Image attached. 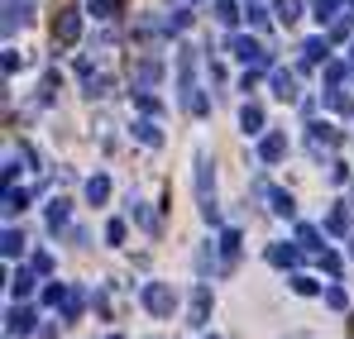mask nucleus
<instances>
[{"mask_svg":"<svg viewBox=\"0 0 354 339\" xmlns=\"http://www.w3.org/2000/svg\"><path fill=\"white\" fill-rule=\"evenodd\" d=\"M144 306H149L153 316H173V306H177L173 287H168V282H149V287H144Z\"/></svg>","mask_w":354,"mask_h":339,"instance_id":"f257e3e1","label":"nucleus"},{"mask_svg":"<svg viewBox=\"0 0 354 339\" xmlns=\"http://www.w3.org/2000/svg\"><path fill=\"white\" fill-rule=\"evenodd\" d=\"M77 29H82V19H77L72 10H62V19L53 24V39H58V43H77Z\"/></svg>","mask_w":354,"mask_h":339,"instance_id":"f03ea898","label":"nucleus"},{"mask_svg":"<svg viewBox=\"0 0 354 339\" xmlns=\"http://www.w3.org/2000/svg\"><path fill=\"white\" fill-rule=\"evenodd\" d=\"M283 153H288V139H283V134H268V139L259 144V158H263V163H278Z\"/></svg>","mask_w":354,"mask_h":339,"instance_id":"7ed1b4c3","label":"nucleus"},{"mask_svg":"<svg viewBox=\"0 0 354 339\" xmlns=\"http://www.w3.org/2000/svg\"><path fill=\"white\" fill-rule=\"evenodd\" d=\"M273 96H278V101H297V77L292 72H273Z\"/></svg>","mask_w":354,"mask_h":339,"instance_id":"20e7f679","label":"nucleus"},{"mask_svg":"<svg viewBox=\"0 0 354 339\" xmlns=\"http://www.w3.org/2000/svg\"><path fill=\"white\" fill-rule=\"evenodd\" d=\"M206 306H211V287L201 282V287H196V291H192V320H196V325L206 320Z\"/></svg>","mask_w":354,"mask_h":339,"instance_id":"39448f33","label":"nucleus"},{"mask_svg":"<svg viewBox=\"0 0 354 339\" xmlns=\"http://www.w3.org/2000/svg\"><path fill=\"white\" fill-rule=\"evenodd\" d=\"M297 244H301L306 253H316V258L326 253V249H321V234H316V229H311V225H301V229H297Z\"/></svg>","mask_w":354,"mask_h":339,"instance_id":"423d86ee","label":"nucleus"},{"mask_svg":"<svg viewBox=\"0 0 354 339\" xmlns=\"http://www.w3.org/2000/svg\"><path fill=\"white\" fill-rule=\"evenodd\" d=\"M239 124H244V134H259V124H263V110H259V106H244V110H239Z\"/></svg>","mask_w":354,"mask_h":339,"instance_id":"0eeeda50","label":"nucleus"},{"mask_svg":"<svg viewBox=\"0 0 354 339\" xmlns=\"http://www.w3.org/2000/svg\"><path fill=\"white\" fill-rule=\"evenodd\" d=\"M268 263L288 268V263H297V249H283V244H273V249H268Z\"/></svg>","mask_w":354,"mask_h":339,"instance_id":"6e6552de","label":"nucleus"},{"mask_svg":"<svg viewBox=\"0 0 354 339\" xmlns=\"http://www.w3.org/2000/svg\"><path fill=\"white\" fill-rule=\"evenodd\" d=\"M134 129H139V139H144V144H163V134H158V124H153V119H139Z\"/></svg>","mask_w":354,"mask_h":339,"instance_id":"1a4fd4ad","label":"nucleus"},{"mask_svg":"<svg viewBox=\"0 0 354 339\" xmlns=\"http://www.w3.org/2000/svg\"><path fill=\"white\" fill-rule=\"evenodd\" d=\"M86 196H91V201H106V196H111V182H106V177H91V182H86Z\"/></svg>","mask_w":354,"mask_h":339,"instance_id":"9d476101","label":"nucleus"},{"mask_svg":"<svg viewBox=\"0 0 354 339\" xmlns=\"http://www.w3.org/2000/svg\"><path fill=\"white\" fill-rule=\"evenodd\" d=\"M10 330L29 335V330H34V311H15V316H10Z\"/></svg>","mask_w":354,"mask_h":339,"instance_id":"9b49d317","label":"nucleus"},{"mask_svg":"<svg viewBox=\"0 0 354 339\" xmlns=\"http://www.w3.org/2000/svg\"><path fill=\"white\" fill-rule=\"evenodd\" d=\"M67 225V201H53L48 206V229H62Z\"/></svg>","mask_w":354,"mask_h":339,"instance_id":"f8f14e48","label":"nucleus"},{"mask_svg":"<svg viewBox=\"0 0 354 339\" xmlns=\"http://www.w3.org/2000/svg\"><path fill=\"white\" fill-rule=\"evenodd\" d=\"M216 19H221V24H235V19H239L235 0H216Z\"/></svg>","mask_w":354,"mask_h":339,"instance_id":"ddd939ff","label":"nucleus"},{"mask_svg":"<svg viewBox=\"0 0 354 339\" xmlns=\"http://www.w3.org/2000/svg\"><path fill=\"white\" fill-rule=\"evenodd\" d=\"M221 253H225V263L239 253V234H235V229H225V234H221Z\"/></svg>","mask_w":354,"mask_h":339,"instance_id":"4468645a","label":"nucleus"},{"mask_svg":"<svg viewBox=\"0 0 354 339\" xmlns=\"http://www.w3.org/2000/svg\"><path fill=\"white\" fill-rule=\"evenodd\" d=\"M301 57H306V62H321V57H326V39H311V43H301Z\"/></svg>","mask_w":354,"mask_h":339,"instance_id":"2eb2a0df","label":"nucleus"},{"mask_svg":"<svg viewBox=\"0 0 354 339\" xmlns=\"http://www.w3.org/2000/svg\"><path fill=\"white\" fill-rule=\"evenodd\" d=\"M268 201H273L278 215H292V196H288V191H268Z\"/></svg>","mask_w":354,"mask_h":339,"instance_id":"dca6fc26","label":"nucleus"},{"mask_svg":"<svg viewBox=\"0 0 354 339\" xmlns=\"http://www.w3.org/2000/svg\"><path fill=\"white\" fill-rule=\"evenodd\" d=\"M297 14H301V5H297V0H278V19H283V24H292Z\"/></svg>","mask_w":354,"mask_h":339,"instance_id":"f3484780","label":"nucleus"},{"mask_svg":"<svg viewBox=\"0 0 354 339\" xmlns=\"http://www.w3.org/2000/svg\"><path fill=\"white\" fill-rule=\"evenodd\" d=\"M24 201H29L24 191H15V186H5V211H24Z\"/></svg>","mask_w":354,"mask_h":339,"instance_id":"a211bd4d","label":"nucleus"},{"mask_svg":"<svg viewBox=\"0 0 354 339\" xmlns=\"http://www.w3.org/2000/svg\"><path fill=\"white\" fill-rule=\"evenodd\" d=\"M91 10H96L101 19H111V14H115V10H120V0H91Z\"/></svg>","mask_w":354,"mask_h":339,"instance_id":"6ab92c4d","label":"nucleus"},{"mask_svg":"<svg viewBox=\"0 0 354 339\" xmlns=\"http://www.w3.org/2000/svg\"><path fill=\"white\" fill-rule=\"evenodd\" d=\"M19 244H24V239H19V234H15V229H5V253H10V258H15V253H19Z\"/></svg>","mask_w":354,"mask_h":339,"instance_id":"aec40b11","label":"nucleus"},{"mask_svg":"<svg viewBox=\"0 0 354 339\" xmlns=\"http://www.w3.org/2000/svg\"><path fill=\"white\" fill-rule=\"evenodd\" d=\"M29 287H34V278H29V273H15V291H19V296H29Z\"/></svg>","mask_w":354,"mask_h":339,"instance_id":"412c9836","label":"nucleus"},{"mask_svg":"<svg viewBox=\"0 0 354 339\" xmlns=\"http://www.w3.org/2000/svg\"><path fill=\"white\" fill-rule=\"evenodd\" d=\"M326 301H330L335 311H345V291H340V287H330V291H326Z\"/></svg>","mask_w":354,"mask_h":339,"instance_id":"4be33fe9","label":"nucleus"},{"mask_svg":"<svg viewBox=\"0 0 354 339\" xmlns=\"http://www.w3.org/2000/svg\"><path fill=\"white\" fill-rule=\"evenodd\" d=\"M292 287L301 291V296H311V291H316V282H311V278H292Z\"/></svg>","mask_w":354,"mask_h":339,"instance_id":"5701e85b","label":"nucleus"},{"mask_svg":"<svg viewBox=\"0 0 354 339\" xmlns=\"http://www.w3.org/2000/svg\"><path fill=\"white\" fill-rule=\"evenodd\" d=\"M111 339H124V335H111Z\"/></svg>","mask_w":354,"mask_h":339,"instance_id":"b1692460","label":"nucleus"}]
</instances>
